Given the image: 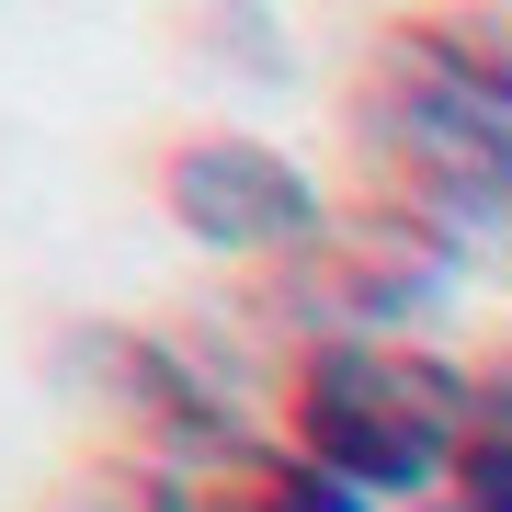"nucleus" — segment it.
Segmentation results:
<instances>
[{"mask_svg":"<svg viewBox=\"0 0 512 512\" xmlns=\"http://www.w3.org/2000/svg\"><path fill=\"white\" fill-rule=\"evenodd\" d=\"M478 421V365L444 342H296L285 353V444L376 512H444Z\"/></svg>","mask_w":512,"mask_h":512,"instance_id":"obj_1","label":"nucleus"},{"mask_svg":"<svg viewBox=\"0 0 512 512\" xmlns=\"http://www.w3.org/2000/svg\"><path fill=\"white\" fill-rule=\"evenodd\" d=\"M444 512H467V501H444Z\"/></svg>","mask_w":512,"mask_h":512,"instance_id":"obj_8","label":"nucleus"},{"mask_svg":"<svg viewBox=\"0 0 512 512\" xmlns=\"http://www.w3.org/2000/svg\"><path fill=\"white\" fill-rule=\"evenodd\" d=\"M160 217L217 262H308L342 228V205L319 194V171L296 148L251 126H194L160 148Z\"/></svg>","mask_w":512,"mask_h":512,"instance_id":"obj_3","label":"nucleus"},{"mask_svg":"<svg viewBox=\"0 0 512 512\" xmlns=\"http://www.w3.org/2000/svg\"><path fill=\"white\" fill-rule=\"evenodd\" d=\"M456 501H467V512H512V353L478 365V421H467Z\"/></svg>","mask_w":512,"mask_h":512,"instance_id":"obj_6","label":"nucleus"},{"mask_svg":"<svg viewBox=\"0 0 512 512\" xmlns=\"http://www.w3.org/2000/svg\"><path fill=\"white\" fill-rule=\"evenodd\" d=\"M137 512H376L353 501L342 478H319L285 433H205V444H171V456L137 467Z\"/></svg>","mask_w":512,"mask_h":512,"instance_id":"obj_5","label":"nucleus"},{"mask_svg":"<svg viewBox=\"0 0 512 512\" xmlns=\"http://www.w3.org/2000/svg\"><path fill=\"white\" fill-rule=\"evenodd\" d=\"M456 262L467 251L444 228L399 217V205H365V217H342L308 262H285L274 308L296 319V342H410V319L456 296Z\"/></svg>","mask_w":512,"mask_h":512,"instance_id":"obj_4","label":"nucleus"},{"mask_svg":"<svg viewBox=\"0 0 512 512\" xmlns=\"http://www.w3.org/2000/svg\"><path fill=\"white\" fill-rule=\"evenodd\" d=\"M353 160L376 205L444 228L456 251H512V103L444 69L410 23L353 80Z\"/></svg>","mask_w":512,"mask_h":512,"instance_id":"obj_2","label":"nucleus"},{"mask_svg":"<svg viewBox=\"0 0 512 512\" xmlns=\"http://www.w3.org/2000/svg\"><path fill=\"white\" fill-rule=\"evenodd\" d=\"M410 35L433 46L444 69H467L478 92H501V103H512V12H421Z\"/></svg>","mask_w":512,"mask_h":512,"instance_id":"obj_7","label":"nucleus"}]
</instances>
